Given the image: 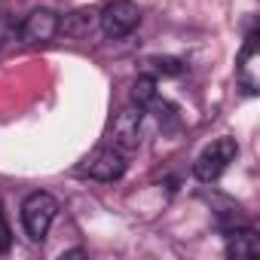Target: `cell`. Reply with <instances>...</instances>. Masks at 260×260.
<instances>
[{
	"label": "cell",
	"instance_id": "5",
	"mask_svg": "<svg viewBox=\"0 0 260 260\" xmlns=\"http://www.w3.org/2000/svg\"><path fill=\"white\" fill-rule=\"evenodd\" d=\"M83 175H89L92 181H104V184L119 181V178L125 175V153L116 150V147H98V150L86 159Z\"/></svg>",
	"mask_w": 260,
	"mask_h": 260
},
{
	"label": "cell",
	"instance_id": "1",
	"mask_svg": "<svg viewBox=\"0 0 260 260\" xmlns=\"http://www.w3.org/2000/svg\"><path fill=\"white\" fill-rule=\"evenodd\" d=\"M236 156H239L236 138H217V141H211V144L196 156L193 175H196L202 184H211V181H217V178L230 169V162H233Z\"/></svg>",
	"mask_w": 260,
	"mask_h": 260
},
{
	"label": "cell",
	"instance_id": "10",
	"mask_svg": "<svg viewBox=\"0 0 260 260\" xmlns=\"http://www.w3.org/2000/svg\"><path fill=\"white\" fill-rule=\"evenodd\" d=\"M16 37H19L16 22H13L7 13H0V49H7L10 43H16Z\"/></svg>",
	"mask_w": 260,
	"mask_h": 260
},
{
	"label": "cell",
	"instance_id": "9",
	"mask_svg": "<svg viewBox=\"0 0 260 260\" xmlns=\"http://www.w3.org/2000/svg\"><path fill=\"white\" fill-rule=\"evenodd\" d=\"M156 101V80L153 77H138L135 80V86H132V104H138V107H150Z\"/></svg>",
	"mask_w": 260,
	"mask_h": 260
},
{
	"label": "cell",
	"instance_id": "7",
	"mask_svg": "<svg viewBox=\"0 0 260 260\" xmlns=\"http://www.w3.org/2000/svg\"><path fill=\"white\" fill-rule=\"evenodd\" d=\"M260 254V239L254 230H230L226 233V257H236V260H248V257H257Z\"/></svg>",
	"mask_w": 260,
	"mask_h": 260
},
{
	"label": "cell",
	"instance_id": "12",
	"mask_svg": "<svg viewBox=\"0 0 260 260\" xmlns=\"http://www.w3.org/2000/svg\"><path fill=\"white\" fill-rule=\"evenodd\" d=\"M13 248V230H10V220L4 214V208H0V254H7Z\"/></svg>",
	"mask_w": 260,
	"mask_h": 260
},
{
	"label": "cell",
	"instance_id": "11",
	"mask_svg": "<svg viewBox=\"0 0 260 260\" xmlns=\"http://www.w3.org/2000/svg\"><path fill=\"white\" fill-rule=\"evenodd\" d=\"M150 64H153V71L162 74V77H178V74L184 71V64H181L178 58H153Z\"/></svg>",
	"mask_w": 260,
	"mask_h": 260
},
{
	"label": "cell",
	"instance_id": "4",
	"mask_svg": "<svg viewBox=\"0 0 260 260\" xmlns=\"http://www.w3.org/2000/svg\"><path fill=\"white\" fill-rule=\"evenodd\" d=\"M141 122H144V107L132 104V107H125L116 113L113 119V128H110V138H113V147L128 153V150H135L141 144Z\"/></svg>",
	"mask_w": 260,
	"mask_h": 260
},
{
	"label": "cell",
	"instance_id": "2",
	"mask_svg": "<svg viewBox=\"0 0 260 260\" xmlns=\"http://www.w3.org/2000/svg\"><path fill=\"white\" fill-rule=\"evenodd\" d=\"M55 214H58V202L49 193H31L22 202V223H25V233L34 242H43L46 239Z\"/></svg>",
	"mask_w": 260,
	"mask_h": 260
},
{
	"label": "cell",
	"instance_id": "3",
	"mask_svg": "<svg viewBox=\"0 0 260 260\" xmlns=\"http://www.w3.org/2000/svg\"><path fill=\"white\" fill-rule=\"evenodd\" d=\"M141 22V10L135 0H110V4L98 13V25L107 37H125L132 34Z\"/></svg>",
	"mask_w": 260,
	"mask_h": 260
},
{
	"label": "cell",
	"instance_id": "6",
	"mask_svg": "<svg viewBox=\"0 0 260 260\" xmlns=\"http://www.w3.org/2000/svg\"><path fill=\"white\" fill-rule=\"evenodd\" d=\"M58 34V16L52 10H34L25 16V22L19 25V40L34 46V43H46Z\"/></svg>",
	"mask_w": 260,
	"mask_h": 260
},
{
	"label": "cell",
	"instance_id": "8",
	"mask_svg": "<svg viewBox=\"0 0 260 260\" xmlns=\"http://www.w3.org/2000/svg\"><path fill=\"white\" fill-rule=\"evenodd\" d=\"M98 25V13L95 10H74L71 16L58 19V31L68 34V37H89V31Z\"/></svg>",
	"mask_w": 260,
	"mask_h": 260
}]
</instances>
